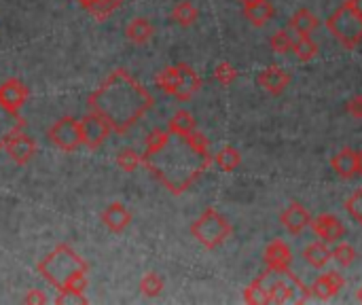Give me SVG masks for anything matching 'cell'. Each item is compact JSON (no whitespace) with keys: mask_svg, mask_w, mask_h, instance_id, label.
<instances>
[{"mask_svg":"<svg viewBox=\"0 0 362 305\" xmlns=\"http://www.w3.org/2000/svg\"><path fill=\"white\" fill-rule=\"evenodd\" d=\"M123 2H125V0H102V2L91 11V15H93L98 21H104V19H108Z\"/></svg>","mask_w":362,"mask_h":305,"instance_id":"obj_34","label":"cell"},{"mask_svg":"<svg viewBox=\"0 0 362 305\" xmlns=\"http://www.w3.org/2000/svg\"><path fill=\"white\" fill-rule=\"evenodd\" d=\"M257 85L261 89H265L267 93L280 96L291 85V74L284 68H280V66H269V68H265L257 76Z\"/></svg>","mask_w":362,"mask_h":305,"instance_id":"obj_14","label":"cell"},{"mask_svg":"<svg viewBox=\"0 0 362 305\" xmlns=\"http://www.w3.org/2000/svg\"><path fill=\"white\" fill-rule=\"evenodd\" d=\"M36 272L59 293L85 295L87 291L89 265L70 244H57L53 253L38 261Z\"/></svg>","mask_w":362,"mask_h":305,"instance_id":"obj_2","label":"cell"},{"mask_svg":"<svg viewBox=\"0 0 362 305\" xmlns=\"http://www.w3.org/2000/svg\"><path fill=\"white\" fill-rule=\"evenodd\" d=\"M333 170L341 176V178H356V151L352 149H341L337 155H333L331 159Z\"/></svg>","mask_w":362,"mask_h":305,"instance_id":"obj_19","label":"cell"},{"mask_svg":"<svg viewBox=\"0 0 362 305\" xmlns=\"http://www.w3.org/2000/svg\"><path fill=\"white\" fill-rule=\"evenodd\" d=\"M30 98V89L23 81L19 79H6L2 85H0V104L13 108V110H19Z\"/></svg>","mask_w":362,"mask_h":305,"instance_id":"obj_12","label":"cell"},{"mask_svg":"<svg viewBox=\"0 0 362 305\" xmlns=\"http://www.w3.org/2000/svg\"><path fill=\"white\" fill-rule=\"evenodd\" d=\"M310 227L327 244H337L344 238V234H346L344 223L335 214H318V217L312 219Z\"/></svg>","mask_w":362,"mask_h":305,"instance_id":"obj_8","label":"cell"},{"mask_svg":"<svg viewBox=\"0 0 362 305\" xmlns=\"http://www.w3.org/2000/svg\"><path fill=\"white\" fill-rule=\"evenodd\" d=\"M293 53L299 62H310L318 55V45L310 38V34H295Z\"/></svg>","mask_w":362,"mask_h":305,"instance_id":"obj_24","label":"cell"},{"mask_svg":"<svg viewBox=\"0 0 362 305\" xmlns=\"http://www.w3.org/2000/svg\"><path fill=\"white\" fill-rule=\"evenodd\" d=\"M318 25H320V19L310 8H299L291 17V30L295 34H312Z\"/></svg>","mask_w":362,"mask_h":305,"instance_id":"obj_22","label":"cell"},{"mask_svg":"<svg viewBox=\"0 0 362 305\" xmlns=\"http://www.w3.org/2000/svg\"><path fill=\"white\" fill-rule=\"evenodd\" d=\"M327 28L333 32V36L346 47L356 49L362 40V8L356 0L344 2L329 19Z\"/></svg>","mask_w":362,"mask_h":305,"instance_id":"obj_4","label":"cell"},{"mask_svg":"<svg viewBox=\"0 0 362 305\" xmlns=\"http://www.w3.org/2000/svg\"><path fill=\"white\" fill-rule=\"evenodd\" d=\"M163 287H165V280L157 272H148L140 280V293L144 297H159L163 293Z\"/></svg>","mask_w":362,"mask_h":305,"instance_id":"obj_26","label":"cell"},{"mask_svg":"<svg viewBox=\"0 0 362 305\" xmlns=\"http://www.w3.org/2000/svg\"><path fill=\"white\" fill-rule=\"evenodd\" d=\"M25 130V119L19 115V110H13L4 104H0V151H4V144L8 138Z\"/></svg>","mask_w":362,"mask_h":305,"instance_id":"obj_15","label":"cell"},{"mask_svg":"<svg viewBox=\"0 0 362 305\" xmlns=\"http://www.w3.org/2000/svg\"><path fill=\"white\" fill-rule=\"evenodd\" d=\"M274 13H276V8H274V4L267 2V0H261V2H257V4L244 6V17H246L252 25H257V28L265 25V23L274 17Z\"/></svg>","mask_w":362,"mask_h":305,"instance_id":"obj_21","label":"cell"},{"mask_svg":"<svg viewBox=\"0 0 362 305\" xmlns=\"http://www.w3.org/2000/svg\"><path fill=\"white\" fill-rule=\"evenodd\" d=\"M356 176H362V151H356Z\"/></svg>","mask_w":362,"mask_h":305,"instance_id":"obj_39","label":"cell"},{"mask_svg":"<svg viewBox=\"0 0 362 305\" xmlns=\"http://www.w3.org/2000/svg\"><path fill=\"white\" fill-rule=\"evenodd\" d=\"M49 301V297L42 293V291H38V289H30L25 295H23V304H34V305H42Z\"/></svg>","mask_w":362,"mask_h":305,"instance_id":"obj_37","label":"cell"},{"mask_svg":"<svg viewBox=\"0 0 362 305\" xmlns=\"http://www.w3.org/2000/svg\"><path fill=\"white\" fill-rule=\"evenodd\" d=\"M153 34H155V28L146 17H134L125 28V36L134 45H146L153 38Z\"/></svg>","mask_w":362,"mask_h":305,"instance_id":"obj_17","label":"cell"},{"mask_svg":"<svg viewBox=\"0 0 362 305\" xmlns=\"http://www.w3.org/2000/svg\"><path fill=\"white\" fill-rule=\"evenodd\" d=\"M214 79H216V83H221V85H231V83L238 79V70H235L233 64L221 62V64L214 68Z\"/></svg>","mask_w":362,"mask_h":305,"instance_id":"obj_31","label":"cell"},{"mask_svg":"<svg viewBox=\"0 0 362 305\" xmlns=\"http://www.w3.org/2000/svg\"><path fill=\"white\" fill-rule=\"evenodd\" d=\"M293 42H295V32H293L291 28H288V30H278V32L272 36V40H269L274 53H280V55L291 53V51H293Z\"/></svg>","mask_w":362,"mask_h":305,"instance_id":"obj_27","label":"cell"},{"mask_svg":"<svg viewBox=\"0 0 362 305\" xmlns=\"http://www.w3.org/2000/svg\"><path fill=\"white\" fill-rule=\"evenodd\" d=\"M280 223L286 227L288 234L301 236V234L310 227L312 214H310V210H308L303 204H291V206L280 214Z\"/></svg>","mask_w":362,"mask_h":305,"instance_id":"obj_13","label":"cell"},{"mask_svg":"<svg viewBox=\"0 0 362 305\" xmlns=\"http://www.w3.org/2000/svg\"><path fill=\"white\" fill-rule=\"evenodd\" d=\"M117 166L123 172H136V168L142 166V155L136 153V149H121L117 155Z\"/></svg>","mask_w":362,"mask_h":305,"instance_id":"obj_29","label":"cell"},{"mask_svg":"<svg viewBox=\"0 0 362 305\" xmlns=\"http://www.w3.org/2000/svg\"><path fill=\"white\" fill-rule=\"evenodd\" d=\"M333 253V259L341 265V267H350V265H354V261H356V248L352 246V244H348V242H337V246L331 251Z\"/></svg>","mask_w":362,"mask_h":305,"instance_id":"obj_30","label":"cell"},{"mask_svg":"<svg viewBox=\"0 0 362 305\" xmlns=\"http://www.w3.org/2000/svg\"><path fill=\"white\" fill-rule=\"evenodd\" d=\"M132 219H134V217H132V212L127 210V206H125V204H119V202L106 206L104 212H102V223H104L106 229L112 231V234H123V231L132 225Z\"/></svg>","mask_w":362,"mask_h":305,"instance_id":"obj_16","label":"cell"},{"mask_svg":"<svg viewBox=\"0 0 362 305\" xmlns=\"http://www.w3.org/2000/svg\"><path fill=\"white\" fill-rule=\"evenodd\" d=\"M47 138L53 146H57L64 153H74L83 142H81V130H78V121L74 117H62L59 121H55L49 132Z\"/></svg>","mask_w":362,"mask_h":305,"instance_id":"obj_6","label":"cell"},{"mask_svg":"<svg viewBox=\"0 0 362 305\" xmlns=\"http://www.w3.org/2000/svg\"><path fill=\"white\" fill-rule=\"evenodd\" d=\"M346 212L362 225V189H356L348 200H346Z\"/></svg>","mask_w":362,"mask_h":305,"instance_id":"obj_33","label":"cell"},{"mask_svg":"<svg viewBox=\"0 0 362 305\" xmlns=\"http://www.w3.org/2000/svg\"><path fill=\"white\" fill-rule=\"evenodd\" d=\"M197 130V121H195V117L189 113V110H176L174 113V117L170 119V123H168V132L170 134H174V136H189L191 132H195Z\"/></svg>","mask_w":362,"mask_h":305,"instance_id":"obj_20","label":"cell"},{"mask_svg":"<svg viewBox=\"0 0 362 305\" xmlns=\"http://www.w3.org/2000/svg\"><path fill=\"white\" fill-rule=\"evenodd\" d=\"M214 163L223 170V172H233L240 168L242 163V153L235 146H223L216 155H214Z\"/></svg>","mask_w":362,"mask_h":305,"instance_id":"obj_25","label":"cell"},{"mask_svg":"<svg viewBox=\"0 0 362 305\" xmlns=\"http://www.w3.org/2000/svg\"><path fill=\"white\" fill-rule=\"evenodd\" d=\"M356 299L362 304V287H361V291H358V295H356Z\"/></svg>","mask_w":362,"mask_h":305,"instance_id":"obj_41","label":"cell"},{"mask_svg":"<svg viewBox=\"0 0 362 305\" xmlns=\"http://www.w3.org/2000/svg\"><path fill=\"white\" fill-rule=\"evenodd\" d=\"M303 259H305V263L310 265V267H314V270H322V267H327L329 265V261L333 259V253H331V248L327 246V242H312V244H308L305 248H303Z\"/></svg>","mask_w":362,"mask_h":305,"instance_id":"obj_18","label":"cell"},{"mask_svg":"<svg viewBox=\"0 0 362 305\" xmlns=\"http://www.w3.org/2000/svg\"><path fill=\"white\" fill-rule=\"evenodd\" d=\"M244 301L246 304H269V295H267V284L261 278H257L246 291H244Z\"/></svg>","mask_w":362,"mask_h":305,"instance_id":"obj_28","label":"cell"},{"mask_svg":"<svg viewBox=\"0 0 362 305\" xmlns=\"http://www.w3.org/2000/svg\"><path fill=\"white\" fill-rule=\"evenodd\" d=\"M157 87L176 98L178 102H189L202 87V76L193 70V66L189 64H176V66H168L163 68L157 76H155Z\"/></svg>","mask_w":362,"mask_h":305,"instance_id":"obj_3","label":"cell"},{"mask_svg":"<svg viewBox=\"0 0 362 305\" xmlns=\"http://www.w3.org/2000/svg\"><path fill=\"white\" fill-rule=\"evenodd\" d=\"M78 130H81V142L89 149V151H95L100 149L106 138L110 136L112 127L95 113H89L85 115L81 121H78Z\"/></svg>","mask_w":362,"mask_h":305,"instance_id":"obj_7","label":"cell"},{"mask_svg":"<svg viewBox=\"0 0 362 305\" xmlns=\"http://www.w3.org/2000/svg\"><path fill=\"white\" fill-rule=\"evenodd\" d=\"M4 151L11 157V161H15L17 166H25L36 153V142L28 134L19 132L13 138H8V142L4 144Z\"/></svg>","mask_w":362,"mask_h":305,"instance_id":"obj_11","label":"cell"},{"mask_svg":"<svg viewBox=\"0 0 362 305\" xmlns=\"http://www.w3.org/2000/svg\"><path fill=\"white\" fill-rule=\"evenodd\" d=\"M172 19L182 28H191L199 19V11L191 0H180L172 8Z\"/></svg>","mask_w":362,"mask_h":305,"instance_id":"obj_23","label":"cell"},{"mask_svg":"<svg viewBox=\"0 0 362 305\" xmlns=\"http://www.w3.org/2000/svg\"><path fill=\"white\" fill-rule=\"evenodd\" d=\"M344 287H346V278H344L339 272L331 270V272L318 276V278L314 280V284H312L310 291H312V295L318 297L320 301H329V299L337 297V295L341 293Z\"/></svg>","mask_w":362,"mask_h":305,"instance_id":"obj_10","label":"cell"},{"mask_svg":"<svg viewBox=\"0 0 362 305\" xmlns=\"http://www.w3.org/2000/svg\"><path fill=\"white\" fill-rule=\"evenodd\" d=\"M91 113L100 115L117 134H127L155 104L151 91L142 87L125 68L112 70L87 100Z\"/></svg>","mask_w":362,"mask_h":305,"instance_id":"obj_1","label":"cell"},{"mask_svg":"<svg viewBox=\"0 0 362 305\" xmlns=\"http://www.w3.org/2000/svg\"><path fill=\"white\" fill-rule=\"evenodd\" d=\"M168 138H170V132L168 130H153L148 136H146V151H144V155H151V153H155V151H159L165 142H168Z\"/></svg>","mask_w":362,"mask_h":305,"instance_id":"obj_32","label":"cell"},{"mask_svg":"<svg viewBox=\"0 0 362 305\" xmlns=\"http://www.w3.org/2000/svg\"><path fill=\"white\" fill-rule=\"evenodd\" d=\"M265 267L274 274H282L286 270H291V263H293V253L288 248L286 242L282 240H274L267 244L265 248Z\"/></svg>","mask_w":362,"mask_h":305,"instance_id":"obj_9","label":"cell"},{"mask_svg":"<svg viewBox=\"0 0 362 305\" xmlns=\"http://www.w3.org/2000/svg\"><path fill=\"white\" fill-rule=\"evenodd\" d=\"M78 2H81V6H83V8H87V11L91 13V11H93L102 0H78Z\"/></svg>","mask_w":362,"mask_h":305,"instance_id":"obj_38","label":"cell"},{"mask_svg":"<svg viewBox=\"0 0 362 305\" xmlns=\"http://www.w3.org/2000/svg\"><path fill=\"white\" fill-rule=\"evenodd\" d=\"M240 2H242V6H250V4H257L261 0H240Z\"/></svg>","mask_w":362,"mask_h":305,"instance_id":"obj_40","label":"cell"},{"mask_svg":"<svg viewBox=\"0 0 362 305\" xmlns=\"http://www.w3.org/2000/svg\"><path fill=\"white\" fill-rule=\"evenodd\" d=\"M231 231H233L231 223L214 208L204 210V214L191 225V236L208 251L223 246L229 240Z\"/></svg>","mask_w":362,"mask_h":305,"instance_id":"obj_5","label":"cell"},{"mask_svg":"<svg viewBox=\"0 0 362 305\" xmlns=\"http://www.w3.org/2000/svg\"><path fill=\"white\" fill-rule=\"evenodd\" d=\"M55 304H78L85 305L89 304V299L85 295H78V293H59V297L55 299Z\"/></svg>","mask_w":362,"mask_h":305,"instance_id":"obj_36","label":"cell"},{"mask_svg":"<svg viewBox=\"0 0 362 305\" xmlns=\"http://www.w3.org/2000/svg\"><path fill=\"white\" fill-rule=\"evenodd\" d=\"M346 113L354 119H362V96H354L346 102Z\"/></svg>","mask_w":362,"mask_h":305,"instance_id":"obj_35","label":"cell"}]
</instances>
